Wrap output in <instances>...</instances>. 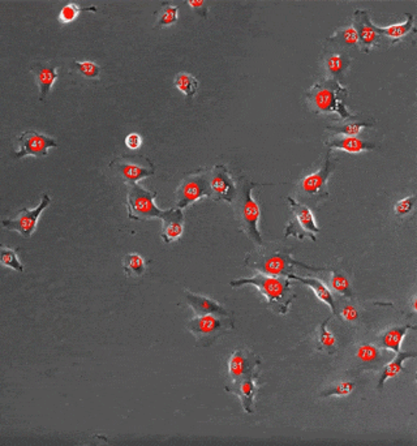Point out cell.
Returning a JSON list of instances; mask_svg holds the SVG:
<instances>
[{
	"label": "cell",
	"mask_w": 417,
	"mask_h": 446,
	"mask_svg": "<svg viewBox=\"0 0 417 446\" xmlns=\"http://www.w3.org/2000/svg\"><path fill=\"white\" fill-rule=\"evenodd\" d=\"M355 391V384L352 381H340L337 382L336 385L325 389L321 393V397L327 398V397H347L349 394Z\"/></svg>",
	"instance_id": "8d00e7d4"
},
{
	"label": "cell",
	"mask_w": 417,
	"mask_h": 446,
	"mask_svg": "<svg viewBox=\"0 0 417 446\" xmlns=\"http://www.w3.org/2000/svg\"><path fill=\"white\" fill-rule=\"evenodd\" d=\"M260 373L248 376L245 379L236 381V382H229L226 385V392L232 393L239 397L240 404H242V410L247 414H255V405H256V397L260 389Z\"/></svg>",
	"instance_id": "2e32d148"
},
{
	"label": "cell",
	"mask_w": 417,
	"mask_h": 446,
	"mask_svg": "<svg viewBox=\"0 0 417 446\" xmlns=\"http://www.w3.org/2000/svg\"><path fill=\"white\" fill-rule=\"evenodd\" d=\"M370 127H373L372 123L351 122L329 125V127H326V129L330 131V132H334L336 135L355 137V136L360 135L364 128H370Z\"/></svg>",
	"instance_id": "1f68e13d"
},
{
	"label": "cell",
	"mask_w": 417,
	"mask_h": 446,
	"mask_svg": "<svg viewBox=\"0 0 417 446\" xmlns=\"http://www.w3.org/2000/svg\"><path fill=\"white\" fill-rule=\"evenodd\" d=\"M184 295L189 307L194 311L196 316H205V314L229 316V312L222 304H219L218 301L210 297L197 295L190 291H184Z\"/></svg>",
	"instance_id": "ffe728a7"
},
{
	"label": "cell",
	"mask_w": 417,
	"mask_h": 446,
	"mask_svg": "<svg viewBox=\"0 0 417 446\" xmlns=\"http://www.w3.org/2000/svg\"><path fill=\"white\" fill-rule=\"evenodd\" d=\"M325 145L329 148V150L339 149V150H343V151H347V153H352V154L368 151V150L376 148L375 144H372V143H369L366 140H363V138H360L357 136H355V137L336 136V137H331V138L326 140Z\"/></svg>",
	"instance_id": "7402d4cb"
},
{
	"label": "cell",
	"mask_w": 417,
	"mask_h": 446,
	"mask_svg": "<svg viewBox=\"0 0 417 446\" xmlns=\"http://www.w3.org/2000/svg\"><path fill=\"white\" fill-rule=\"evenodd\" d=\"M30 72L40 88V101L45 102L58 79V68L53 62H36L31 64Z\"/></svg>",
	"instance_id": "e0dca14e"
},
{
	"label": "cell",
	"mask_w": 417,
	"mask_h": 446,
	"mask_svg": "<svg viewBox=\"0 0 417 446\" xmlns=\"http://www.w3.org/2000/svg\"><path fill=\"white\" fill-rule=\"evenodd\" d=\"M162 221V240L166 244L177 240L184 231V214L181 209H170Z\"/></svg>",
	"instance_id": "d6986e66"
},
{
	"label": "cell",
	"mask_w": 417,
	"mask_h": 446,
	"mask_svg": "<svg viewBox=\"0 0 417 446\" xmlns=\"http://www.w3.org/2000/svg\"><path fill=\"white\" fill-rule=\"evenodd\" d=\"M0 264L18 273L24 271V267L17 257V251L1 244H0Z\"/></svg>",
	"instance_id": "e575fe53"
},
{
	"label": "cell",
	"mask_w": 417,
	"mask_h": 446,
	"mask_svg": "<svg viewBox=\"0 0 417 446\" xmlns=\"http://www.w3.org/2000/svg\"><path fill=\"white\" fill-rule=\"evenodd\" d=\"M84 11H93V12H95L97 8H95V7L80 8L79 4L71 1V3H68V4H66V5L62 8V11H60V14H59V21H60V24H63V25L71 24V23H73V21L79 17V14H80L81 12H84Z\"/></svg>",
	"instance_id": "836d02e7"
},
{
	"label": "cell",
	"mask_w": 417,
	"mask_h": 446,
	"mask_svg": "<svg viewBox=\"0 0 417 446\" xmlns=\"http://www.w3.org/2000/svg\"><path fill=\"white\" fill-rule=\"evenodd\" d=\"M379 37H386L390 40L391 45H395L396 42L401 41L405 36H408L411 32H415L414 25V16L407 14L405 21L402 24H395L390 27H376Z\"/></svg>",
	"instance_id": "d4e9b609"
},
{
	"label": "cell",
	"mask_w": 417,
	"mask_h": 446,
	"mask_svg": "<svg viewBox=\"0 0 417 446\" xmlns=\"http://www.w3.org/2000/svg\"><path fill=\"white\" fill-rule=\"evenodd\" d=\"M323 59V68L327 79L337 80V82H339L342 77H344V75L347 73L352 64V58L346 53H336V51L325 50Z\"/></svg>",
	"instance_id": "ac0fdd59"
},
{
	"label": "cell",
	"mask_w": 417,
	"mask_h": 446,
	"mask_svg": "<svg viewBox=\"0 0 417 446\" xmlns=\"http://www.w3.org/2000/svg\"><path fill=\"white\" fill-rule=\"evenodd\" d=\"M123 271L128 277H141L147 271V261L137 253H128L123 257Z\"/></svg>",
	"instance_id": "83f0119b"
},
{
	"label": "cell",
	"mask_w": 417,
	"mask_h": 446,
	"mask_svg": "<svg viewBox=\"0 0 417 446\" xmlns=\"http://www.w3.org/2000/svg\"><path fill=\"white\" fill-rule=\"evenodd\" d=\"M16 143H17V150L14 151V158L16 160H20L27 156L46 157L49 153V149L58 147V143L55 141V138L43 135L37 131H33V129L23 132L16 138Z\"/></svg>",
	"instance_id": "8fae6325"
},
{
	"label": "cell",
	"mask_w": 417,
	"mask_h": 446,
	"mask_svg": "<svg viewBox=\"0 0 417 446\" xmlns=\"http://www.w3.org/2000/svg\"><path fill=\"white\" fill-rule=\"evenodd\" d=\"M174 85L181 93H184L187 98H193L199 90V80L187 72L177 73L174 80Z\"/></svg>",
	"instance_id": "d6a6232c"
},
{
	"label": "cell",
	"mask_w": 417,
	"mask_h": 446,
	"mask_svg": "<svg viewBox=\"0 0 417 446\" xmlns=\"http://www.w3.org/2000/svg\"><path fill=\"white\" fill-rule=\"evenodd\" d=\"M333 174V161H331V150H329L325 156L323 166L318 171L304 176L296 187L297 197L301 203L317 205L325 199L329 197V177Z\"/></svg>",
	"instance_id": "8992f818"
},
{
	"label": "cell",
	"mask_w": 417,
	"mask_h": 446,
	"mask_svg": "<svg viewBox=\"0 0 417 446\" xmlns=\"http://www.w3.org/2000/svg\"><path fill=\"white\" fill-rule=\"evenodd\" d=\"M326 41L334 42L339 47H347V49H355L359 46V38L353 27L339 29L333 36L327 37Z\"/></svg>",
	"instance_id": "f1b7e54d"
},
{
	"label": "cell",
	"mask_w": 417,
	"mask_h": 446,
	"mask_svg": "<svg viewBox=\"0 0 417 446\" xmlns=\"http://www.w3.org/2000/svg\"><path fill=\"white\" fill-rule=\"evenodd\" d=\"M157 197V192H150L145 190L140 184L127 186V209L128 218L134 221H149L158 218L162 219L167 210L160 209L154 200Z\"/></svg>",
	"instance_id": "52a82bcc"
},
{
	"label": "cell",
	"mask_w": 417,
	"mask_h": 446,
	"mask_svg": "<svg viewBox=\"0 0 417 446\" xmlns=\"http://www.w3.org/2000/svg\"><path fill=\"white\" fill-rule=\"evenodd\" d=\"M356 359L359 360V363L363 365H375L378 364L382 362L383 356L381 349L378 347L377 345H370V343H365V345H360L356 350Z\"/></svg>",
	"instance_id": "4316f807"
},
{
	"label": "cell",
	"mask_w": 417,
	"mask_h": 446,
	"mask_svg": "<svg viewBox=\"0 0 417 446\" xmlns=\"http://www.w3.org/2000/svg\"><path fill=\"white\" fill-rule=\"evenodd\" d=\"M329 321H330V317H327L323 324L320 325L317 334H316V347L318 351L333 355L337 352V339L334 337V334L327 329Z\"/></svg>",
	"instance_id": "484cf974"
},
{
	"label": "cell",
	"mask_w": 417,
	"mask_h": 446,
	"mask_svg": "<svg viewBox=\"0 0 417 446\" xmlns=\"http://www.w3.org/2000/svg\"><path fill=\"white\" fill-rule=\"evenodd\" d=\"M125 145L132 150L140 148L141 147V137L137 134H131V135L125 137Z\"/></svg>",
	"instance_id": "60d3db41"
},
{
	"label": "cell",
	"mask_w": 417,
	"mask_h": 446,
	"mask_svg": "<svg viewBox=\"0 0 417 446\" xmlns=\"http://www.w3.org/2000/svg\"><path fill=\"white\" fill-rule=\"evenodd\" d=\"M287 201L291 206L292 218L284 229V238L294 236L300 240L308 238L312 242H317V234L321 232V229L317 226L309 206L299 203L291 196L287 197Z\"/></svg>",
	"instance_id": "ba28073f"
},
{
	"label": "cell",
	"mask_w": 417,
	"mask_h": 446,
	"mask_svg": "<svg viewBox=\"0 0 417 446\" xmlns=\"http://www.w3.org/2000/svg\"><path fill=\"white\" fill-rule=\"evenodd\" d=\"M202 197H212L207 171L189 173L181 179L176 190V209H184Z\"/></svg>",
	"instance_id": "30bf717a"
},
{
	"label": "cell",
	"mask_w": 417,
	"mask_h": 446,
	"mask_svg": "<svg viewBox=\"0 0 417 446\" xmlns=\"http://www.w3.org/2000/svg\"><path fill=\"white\" fill-rule=\"evenodd\" d=\"M330 287L342 297H347V299H353L355 294L353 290L351 287L350 280L349 277L344 274V271H331V277H330Z\"/></svg>",
	"instance_id": "f546056e"
},
{
	"label": "cell",
	"mask_w": 417,
	"mask_h": 446,
	"mask_svg": "<svg viewBox=\"0 0 417 446\" xmlns=\"http://www.w3.org/2000/svg\"><path fill=\"white\" fill-rule=\"evenodd\" d=\"M50 203H51L50 196L47 193H43L40 205L36 209H27V208L21 209L14 218L4 219L1 222L3 227H5L7 230L17 231L24 238H30L36 231L38 218L42 214V212L50 205Z\"/></svg>",
	"instance_id": "7c38bea8"
},
{
	"label": "cell",
	"mask_w": 417,
	"mask_h": 446,
	"mask_svg": "<svg viewBox=\"0 0 417 446\" xmlns=\"http://www.w3.org/2000/svg\"><path fill=\"white\" fill-rule=\"evenodd\" d=\"M232 287L253 286L266 297L268 307L277 314L286 316L290 311L291 303L295 300L296 294L292 290V282L288 277H275L262 273H257L251 278H240L229 282Z\"/></svg>",
	"instance_id": "7a4b0ae2"
},
{
	"label": "cell",
	"mask_w": 417,
	"mask_h": 446,
	"mask_svg": "<svg viewBox=\"0 0 417 446\" xmlns=\"http://www.w3.org/2000/svg\"><path fill=\"white\" fill-rule=\"evenodd\" d=\"M72 66L85 79H89V80H98L99 79L101 67L98 64H95L94 62H90V60L77 62V60H73Z\"/></svg>",
	"instance_id": "d590c367"
},
{
	"label": "cell",
	"mask_w": 417,
	"mask_h": 446,
	"mask_svg": "<svg viewBox=\"0 0 417 446\" xmlns=\"http://www.w3.org/2000/svg\"><path fill=\"white\" fill-rule=\"evenodd\" d=\"M416 355L417 354L415 351H399L398 354H395V358L391 360L389 364L385 365L382 368V371H381V376L378 380V391L383 389V385H385V382L388 380L398 376L403 371V363L405 360L416 358Z\"/></svg>",
	"instance_id": "cb8c5ba5"
},
{
	"label": "cell",
	"mask_w": 417,
	"mask_h": 446,
	"mask_svg": "<svg viewBox=\"0 0 417 446\" xmlns=\"http://www.w3.org/2000/svg\"><path fill=\"white\" fill-rule=\"evenodd\" d=\"M343 320L349 321V323H355L359 319V311L355 306L352 304H346L342 307L340 313H338Z\"/></svg>",
	"instance_id": "f35d334b"
},
{
	"label": "cell",
	"mask_w": 417,
	"mask_h": 446,
	"mask_svg": "<svg viewBox=\"0 0 417 446\" xmlns=\"http://www.w3.org/2000/svg\"><path fill=\"white\" fill-rule=\"evenodd\" d=\"M261 358L255 352L238 347L231 354L229 359V377L231 382H236L248 376L260 373Z\"/></svg>",
	"instance_id": "5bb4252c"
},
{
	"label": "cell",
	"mask_w": 417,
	"mask_h": 446,
	"mask_svg": "<svg viewBox=\"0 0 417 446\" xmlns=\"http://www.w3.org/2000/svg\"><path fill=\"white\" fill-rule=\"evenodd\" d=\"M353 29L356 30L359 38V47L362 53L369 54L375 46L379 42L376 25L372 23L369 11L356 10L353 14Z\"/></svg>",
	"instance_id": "9a60e30c"
},
{
	"label": "cell",
	"mask_w": 417,
	"mask_h": 446,
	"mask_svg": "<svg viewBox=\"0 0 417 446\" xmlns=\"http://www.w3.org/2000/svg\"><path fill=\"white\" fill-rule=\"evenodd\" d=\"M416 203V195H412L409 197H405L403 200L398 201L394 206V212L396 216H407L412 213Z\"/></svg>",
	"instance_id": "74e56055"
},
{
	"label": "cell",
	"mask_w": 417,
	"mask_h": 446,
	"mask_svg": "<svg viewBox=\"0 0 417 446\" xmlns=\"http://www.w3.org/2000/svg\"><path fill=\"white\" fill-rule=\"evenodd\" d=\"M189 7L193 8L197 14L202 16V17H207V14H209V7L205 1L202 0H189L188 1Z\"/></svg>",
	"instance_id": "ab89813d"
},
{
	"label": "cell",
	"mask_w": 417,
	"mask_h": 446,
	"mask_svg": "<svg viewBox=\"0 0 417 446\" xmlns=\"http://www.w3.org/2000/svg\"><path fill=\"white\" fill-rule=\"evenodd\" d=\"M235 327L229 316L205 314L196 316L187 323V330L196 338V347H209L216 339L232 332Z\"/></svg>",
	"instance_id": "5b68a950"
},
{
	"label": "cell",
	"mask_w": 417,
	"mask_h": 446,
	"mask_svg": "<svg viewBox=\"0 0 417 446\" xmlns=\"http://www.w3.org/2000/svg\"><path fill=\"white\" fill-rule=\"evenodd\" d=\"M244 264L258 273L275 277H288L294 273L295 268L312 271H325L323 268L309 267L297 261L292 256V251L279 243H262L258 245L256 249L247 255Z\"/></svg>",
	"instance_id": "6da1fadb"
},
{
	"label": "cell",
	"mask_w": 417,
	"mask_h": 446,
	"mask_svg": "<svg viewBox=\"0 0 417 446\" xmlns=\"http://www.w3.org/2000/svg\"><path fill=\"white\" fill-rule=\"evenodd\" d=\"M414 329H416L415 325H402V326L389 327L378 336L376 345L381 349H386L394 354H398L401 351L402 342H403L405 334Z\"/></svg>",
	"instance_id": "44dd1931"
},
{
	"label": "cell",
	"mask_w": 417,
	"mask_h": 446,
	"mask_svg": "<svg viewBox=\"0 0 417 446\" xmlns=\"http://www.w3.org/2000/svg\"><path fill=\"white\" fill-rule=\"evenodd\" d=\"M290 280H295V281H299L301 284L308 286L309 288L313 290V293L316 294V297H318L321 301L326 303L331 312L334 314H338V306L336 299H334V295L333 293L329 290V287L326 284L321 282L320 280L317 278H313V277H300V275H295L294 273L291 275H288Z\"/></svg>",
	"instance_id": "603a6c76"
},
{
	"label": "cell",
	"mask_w": 417,
	"mask_h": 446,
	"mask_svg": "<svg viewBox=\"0 0 417 446\" xmlns=\"http://www.w3.org/2000/svg\"><path fill=\"white\" fill-rule=\"evenodd\" d=\"M157 21H155V29L171 27L174 25L179 18V7L171 5L170 3H163L160 11L157 12Z\"/></svg>",
	"instance_id": "4dcf8cb0"
},
{
	"label": "cell",
	"mask_w": 417,
	"mask_h": 446,
	"mask_svg": "<svg viewBox=\"0 0 417 446\" xmlns=\"http://www.w3.org/2000/svg\"><path fill=\"white\" fill-rule=\"evenodd\" d=\"M307 98L310 108L316 114H331L336 112L342 119H353L355 114L346 108L344 101L349 95V89L337 80L325 79L316 82L309 90H307Z\"/></svg>",
	"instance_id": "277c9868"
},
{
	"label": "cell",
	"mask_w": 417,
	"mask_h": 446,
	"mask_svg": "<svg viewBox=\"0 0 417 446\" xmlns=\"http://www.w3.org/2000/svg\"><path fill=\"white\" fill-rule=\"evenodd\" d=\"M209 187L214 201H226L231 203L236 196L238 184L233 182L229 169L225 164H216L210 171H207Z\"/></svg>",
	"instance_id": "4fadbf2b"
},
{
	"label": "cell",
	"mask_w": 417,
	"mask_h": 446,
	"mask_svg": "<svg viewBox=\"0 0 417 446\" xmlns=\"http://www.w3.org/2000/svg\"><path fill=\"white\" fill-rule=\"evenodd\" d=\"M238 184L236 196L231 203L235 216L239 222V230L242 231L256 247L264 243L261 238V231L258 229L261 209L253 199V188L260 187L261 184L256 182H251L245 177H242Z\"/></svg>",
	"instance_id": "3957f363"
},
{
	"label": "cell",
	"mask_w": 417,
	"mask_h": 446,
	"mask_svg": "<svg viewBox=\"0 0 417 446\" xmlns=\"http://www.w3.org/2000/svg\"><path fill=\"white\" fill-rule=\"evenodd\" d=\"M108 169L121 177L125 186L136 184L141 179L155 174L154 163L144 156H121L110 162Z\"/></svg>",
	"instance_id": "9c48e42d"
}]
</instances>
